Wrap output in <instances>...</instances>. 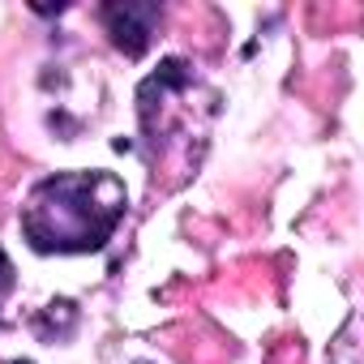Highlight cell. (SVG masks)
Returning a JSON list of instances; mask_svg holds the SVG:
<instances>
[{"label":"cell","instance_id":"cell-1","mask_svg":"<svg viewBox=\"0 0 364 364\" xmlns=\"http://www.w3.org/2000/svg\"><path fill=\"white\" fill-rule=\"evenodd\" d=\"M124 185L112 171H60L31 189L22 236L35 253H99L124 219Z\"/></svg>","mask_w":364,"mask_h":364},{"label":"cell","instance_id":"cell-2","mask_svg":"<svg viewBox=\"0 0 364 364\" xmlns=\"http://www.w3.org/2000/svg\"><path fill=\"white\" fill-rule=\"evenodd\" d=\"M159 22V5H141V0H116V5H103V26L116 43V52H124L129 60H137L150 48Z\"/></svg>","mask_w":364,"mask_h":364},{"label":"cell","instance_id":"cell-3","mask_svg":"<svg viewBox=\"0 0 364 364\" xmlns=\"http://www.w3.org/2000/svg\"><path fill=\"white\" fill-rule=\"evenodd\" d=\"M14 287V262L5 257V249H0V296H5Z\"/></svg>","mask_w":364,"mask_h":364},{"label":"cell","instance_id":"cell-4","mask_svg":"<svg viewBox=\"0 0 364 364\" xmlns=\"http://www.w3.org/2000/svg\"><path fill=\"white\" fill-rule=\"evenodd\" d=\"M14 364H35V360H14Z\"/></svg>","mask_w":364,"mask_h":364},{"label":"cell","instance_id":"cell-5","mask_svg":"<svg viewBox=\"0 0 364 364\" xmlns=\"http://www.w3.org/2000/svg\"><path fill=\"white\" fill-rule=\"evenodd\" d=\"M137 364H150V360H137Z\"/></svg>","mask_w":364,"mask_h":364}]
</instances>
